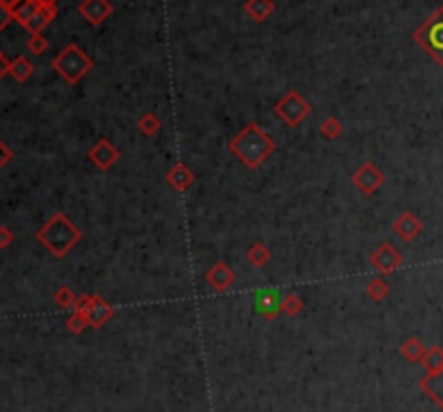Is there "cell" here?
Returning <instances> with one entry per match:
<instances>
[{"label":"cell","instance_id":"obj_1","mask_svg":"<svg viewBox=\"0 0 443 412\" xmlns=\"http://www.w3.org/2000/svg\"><path fill=\"white\" fill-rule=\"evenodd\" d=\"M277 145L275 140L258 125V123H247L232 140H230V151L236 155L238 162H243L247 169L255 171L258 167L275 153Z\"/></svg>","mask_w":443,"mask_h":412},{"label":"cell","instance_id":"obj_2","mask_svg":"<svg viewBox=\"0 0 443 412\" xmlns=\"http://www.w3.org/2000/svg\"><path fill=\"white\" fill-rule=\"evenodd\" d=\"M83 233L65 214H54L46 225L37 229V240L50 251L52 257L63 259L81 242Z\"/></svg>","mask_w":443,"mask_h":412},{"label":"cell","instance_id":"obj_3","mask_svg":"<svg viewBox=\"0 0 443 412\" xmlns=\"http://www.w3.org/2000/svg\"><path fill=\"white\" fill-rule=\"evenodd\" d=\"M52 69L67 82V85H78V82L93 69V58L78 43H67L52 58Z\"/></svg>","mask_w":443,"mask_h":412},{"label":"cell","instance_id":"obj_4","mask_svg":"<svg viewBox=\"0 0 443 412\" xmlns=\"http://www.w3.org/2000/svg\"><path fill=\"white\" fill-rule=\"evenodd\" d=\"M413 41L439 65L443 67V5L437 7L422 26L415 29Z\"/></svg>","mask_w":443,"mask_h":412},{"label":"cell","instance_id":"obj_5","mask_svg":"<svg viewBox=\"0 0 443 412\" xmlns=\"http://www.w3.org/2000/svg\"><path fill=\"white\" fill-rule=\"evenodd\" d=\"M275 115L290 128L301 125L312 115V104L299 91H285V96L275 104Z\"/></svg>","mask_w":443,"mask_h":412},{"label":"cell","instance_id":"obj_6","mask_svg":"<svg viewBox=\"0 0 443 412\" xmlns=\"http://www.w3.org/2000/svg\"><path fill=\"white\" fill-rule=\"evenodd\" d=\"M350 182L352 186L361 192V195H375L383 188L385 184V173L377 167L375 162H365L361 167L350 175Z\"/></svg>","mask_w":443,"mask_h":412},{"label":"cell","instance_id":"obj_7","mask_svg":"<svg viewBox=\"0 0 443 412\" xmlns=\"http://www.w3.org/2000/svg\"><path fill=\"white\" fill-rule=\"evenodd\" d=\"M370 264L381 272V274H392L402 266V253L396 249L394 244L383 242L379 249L370 255Z\"/></svg>","mask_w":443,"mask_h":412},{"label":"cell","instance_id":"obj_8","mask_svg":"<svg viewBox=\"0 0 443 412\" xmlns=\"http://www.w3.org/2000/svg\"><path fill=\"white\" fill-rule=\"evenodd\" d=\"M119 149L108 140V138H100L91 149H89V153H87V158H89V162L91 164H96L98 169H102V171H108L113 164L119 160Z\"/></svg>","mask_w":443,"mask_h":412},{"label":"cell","instance_id":"obj_9","mask_svg":"<svg viewBox=\"0 0 443 412\" xmlns=\"http://www.w3.org/2000/svg\"><path fill=\"white\" fill-rule=\"evenodd\" d=\"M78 14L91 24V26H100L102 22H106L113 14V3L111 0H83L78 5Z\"/></svg>","mask_w":443,"mask_h":412},{"label":"cell","instance_id":"obj_10","mask_svg":"<svg viewBox=\"0 0 443 412\" xmlns=\"http://www.w3.org/2000/svg\"><path fill=\"white\" fill-rule=\"evenodd\" d=\"M234 281H236V274H234V270H232L225 262H216V264L205 272V283H208L214 292H218V294L228 292V289L234 285Z\"/></svg>","mask_w":443,"mask_h":412},{"label":"cell","instance_id":"obj_11","mask_svg":"<svg viewBox=\"0 0 443 412\" xmlns=\"http://www.w3.org/2000/svg\"><path fill=\"white\" fill-rule=\"evenodd\" d=\"M253 304L258 315H262L264 319H275L281 313V296L277 289H260Z\"/></svg>","mask_w":443,"mask_h":412},{"label":"cell","instance_id":"obj_12","mask_svg":"<svg viewBox=\"0 0 443 412\" xmlns=\"http://www.w3.org/2000/svg\"><path fill=\"white\" fill-rule=\"evenodd\" d=\"M392 229H394V233H396L400 240L411 242V240H415V237L424 231V225H422V220H419L413 212H402V214L394 220Z\"/></svg>","mask_w":443,"mask_h":412},{"label":"cell","instance_id":"obj_13","mask_svg":"<svg viewBox=\"0 0 443 412\" xmlns=\"http://www.w3.org/2000/svg\"><path fill=\"white\" fill-rule=\"evenodd\" d=\"M165 180H167V184H169L173 190H178V192H186V190L195 184V173H193L190 167H186V164H182V162H178V164H173V167L167 171Z\"/></svg>","mask_w":443,"mask_h":412},{"label":"cell","instance_id":"obj_14","mask_svg":"<svg viewBox=\"0 0 443 412\" xmlns=\"http://www.w3.org/2000/svg\"><path fill=\"white\" fill-rule=\"evenodd\" d=\"M113 313H115V309L111 307V302L106 298H102L100 294H91V311L87 315L91 328H96V331L102 328L113 317Z\"/></svg>","mask_w":443,"mask_h":412},{"label":"cell","instance_id":"obj_15","mask_svg":"<svg viewBox=\"0 0 443 412\" xmlns=\"http://www.w3.org/2000/svg\"><path fill=\"white\" fill-rule=\"evenodd\" d=\"M419 388L439 410H443V369L437 374H426L419 380Z\"/></svg>","mask_w":443,"mask_h":412},{"label":"cell","instance_id":"obj_16","mask_svg":"<svg viewBox=\"0 0 443 412\" xmlns=\"http://www.w3.org/2000/svg\"><path fill=\"white\" fill-rule=\"evenodd\" d=\"M243 9L253 22H266L275 14L277 5H275V0H247Z\"/></svg>","mask_w":443,"mask_h":412},{"label":"cell","instance_id":"obj_17","mask_svg":"<svg viewBox=\"0 0 443 412\" xmlns=\"http://www.w3.org/2000/svg\"><path fill=\"white\" fill-rule=\"evenodd\" d=\"M56 18V7H41L39 5V9L31 16V20L24 24V29L31 33V35H39V33H44V29L52 22Z\"/></svg>","mask_w":443,"mask_h":412},{"label":"cell","instance_id":"obj_18","mask_svg":"<svg viewBox=\"0 0 443 412\" xmlns=\"http://www.w3.org/2000/svg\"><path fill=\"white\" fill-rule=\"evenodd\" d=\"M245 257L253 268H264L270 262V251H268V246L264 242H253L247 249Z\"/></svg>","mask_w":443,"mask_h":412},{"label":"cell","instance_id":"obj_19","mask_svg":"<svg viewBox=\"0 0 443 412\" xmlns=\"http://www.w3.org/2000/svg\"><path fill=\"white\" fill-rule=\"evenodd\" d=\"M426 350H428V348H426L417 337H409V339L400 346V354H402L409 363H422Z\"/></svg>","mask_w":443,"mask_h":412},{"label":"cell","instance_id":"obj_20","mask_svg":"<svg viewBox=\"0 0 443 412\" xmlns=\"http://www.w3.org/2000/svg\"><path fill=\"white\" fill-rule=\"evenodd\" d=\"M419 365L426 369V374H437V371H441V369H443V348H441V346H432V348H428Z\"/></svg>","mask_w":443,"mask_h":412},{"label":"cell","instance_id":"obj_21","mask_svg":"<svg viewBox=\"0 0 443 412\" xmlns=\"http://www.w3.org/2000/svg\"><path fill=\"white\" fill-rule=\"evenodd\" d=\"M9 73L18 80V82H26L33 73H35V65L26 58V56H16L11 61Z\"/></svg>","mask_w":443,"mask_h":412},{"label":"cell","instance_id":"obj_22","mask_svg":"<svg viewBox=\"0 0 443 412\" xmlns=\"http://www.w3.org/2000/svg\"><path fill=\"white\" fill-rule=\"evenodd\" d=\"M136 128H138V132H141L143 136H154L156 132H161L163 121H161V117L154 115V113H143V115L138 117V121H136Z\"/></svg>","mask_w":443,"mask_h":412},{"label":"cell","instance_id":"obj_23","mask_svg":"<svg viewBox=\"0 0 443 412\" xmlns=\"http://www.w3.org/2000/svg\"><path fill=\"white\" fill-rule=\"evenodd\" d=\"M37 9H39V3H35V0H18V3L11 7V11H14V20H16L18 24L24 26Z\"/></svg>","mask_w":443,"mask_h":412},{"label":"cell","instance_id":"obj_24","mask_svg":"<svg viewBox=\"0 0 443 412\" xmlns=\"http://www.w3.org/2000/svg\"><path fill=\"white\" fill-rule=\"evenodd\" d=\"M365 294L370 296L372 302H383L387 298V294H389V285H387V281L383 277H375L370 283H367Z\"/></svg>","mask_w":443,"mask_h":412},{"label":"cell","instance_id":"obj_25","mask_svg":"<svg viewBox=\"0 0 443 412\" xmlns=\"http://www.w3.org/2000/svg\"><path fill=\"white\" fill-rule=\"evenodd\" d=\"M301 311H303V300L299 294L290 292L281 298V313H285L287 317H297Z\"/></svg>","mask_w":443,"mask_h":412},{"label":"cell","instance_id":"obj_26","mask_svg":"<svg viewBox=\"0 0 443 412\" xmlns=\"http://www.w3.org/2000/svg\"><path fill=\"white\" fill-rule=\"evenodd\" d=\"M318 132H320V136H322V138L333 140V138H337V136L344 132V125H342V121H340V119H335V117H327V119L320 123Z\"/></svg>","mask_w":443,"mask_h":412},{"label":"cell","instance_id":"obj_27","mask_svg":"<svg viewBox=\"0 0 443 412\" xmlns=\"http://www.w3.org/2000/svg\"><path fill=\"white\" fill-rule=\"evenodd\" d=\"M76 294H73V289L69 285H61L54 294V302L61 307V309H73V304H76Z\"/></svg>","mask_w":443,"mask_h":412},{"label":"cell","instance_id":"obj_28","mask_svg":"<svg viewBox=\"0 0 443 412\" xmlns=\"http://www.w3.org/2000/svg\"><path fill=\"white\" fill-rule=\"evenodd\" d=\"M65 326H67V331L71 333V335H81L85 328H91L89 326V319L85 317V315H81V313H76L73 311L67 319H65Z\"/></svg>","mask_w":443,"mask_h":412},{"label":"cell","instance_id":"obj_29","mask_svg":"<svg viewBox=\"0 0 443 412\" xmlns=\"http://www.w3.org/2000/svg\"><path fill=\"white\" fill-rule=\"evenodd\" d=\"M26 48H29V52H33V54H44L46 50H48V39L39 33V35H31L29 37V41H26Z\"/></svg>","mask_w":443,"mask_h":412},{"label":"cell","instance_id":"obj_30","mask_svg":"<svg viewBox=\"0 0 443 412\" xmlns=\"http://www.w3.org/2000/svg\"><path fill=\"white\" fill-rule=\"evenodd\" d=\"M73 311L87 317L89 311H91V294H83V296H78V298H76V304H73Z\"/></svg>","mask_w":443,"mask_h":412},{"label":"cell","instance_id":"obj_31","mask_svg":"<svg viewBox=\"0 0 443 412\" xmlns=\"http://www.w3.org/2000/svg\"><path fill=\"white\" fill-rule=\"evenodd\" d=\"M11 22H14V11H11V7H7V5L0 3V31H5Z\"/></svg>","mask_w":443,"mask_h":412},{"label":"cell","instance_id":"obj_32","mask_svg":"<svg viewBox=\"0 0 443 412\" xmlns=\"http://www.w3.org/2000/svg\"><path fill=\"white\" fill-rule=\"evenodd\" d=\"M14 244V231L5 225H0V249H9V246Z\"/></svg>","mask_w":443,"mask_h":412},{"label":"cell","instance_id":"obj_33","mask_svg":"<svg viewBox=\"0 0 443 412\" xmlns=\"http://www.w3.org/2000/svg\"><path fill=\"white\" fill-rule=\"evenodd\" d=\"M14 160V151L3 143V140H0V169H3V167H7V164Z\"/></svg>","mask_w":443,"mask_h":412},{"label":"cell","instance_id":"obj_34","mask_svg":"<svg viewBox=\"0 0 443 412\" xmlns=\"http://www.w3.org/2000/svg\"><path fill=\"white\" fill-rule=\"evenodd\" d=\"M9 67H11V61H7L3 54H0V80H3L9 73Z\"/></svg>","mask_w":443,"mask_h":412},{"label":"cell","instance_id":"obj_35","mask_svg":"<svg viewBox=\"0 0 443 412\" xmlns=\"http://www.w3.org/2000/svg\"><path fill=\"white\" fill-rule=\"evenodd\" d=\"M35 3H39L41 7H56L58 0H35Z\"/></svg>","mask_w":443,"mask_h":412},{"label":"cell","instance_id":"obj_36","mask_svg":"<svg viewBox=\"0 0 443 412\" xmlns=\"http://www.w3.org/2000/svg\"><path fill=\"white\" fill-rule=\"evenodd\" d=\"M0 3H3V5H7V7H14V5L18 3V0H0Z\"/></svg>","mask_w":443,"mask_h":412},{"label":"cell","instance_id":"obj_37","mask_svg":"<svg viewBox=\"0 0 443 412\" xmlns=\"http://www.w3.org/2000/svg\"><path fill=\"white\" fill-rule=\"evenodd\" d=\"M0 54H3V52H0Z\"/></svg>","mask_w":443,"mask_h":412}]
</instances>
